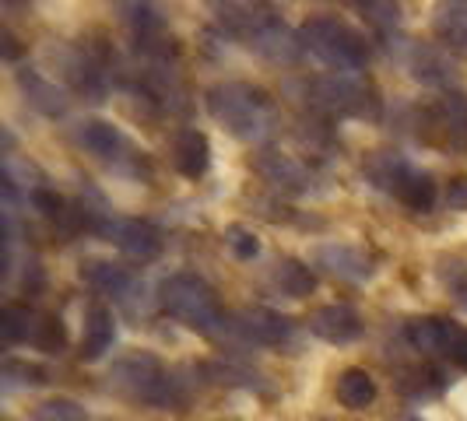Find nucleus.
Wrapping results in <instances>:
<instances>
[{
	"instance_id": "nucleus-1",
	"label": "nucleus",
	"mask_w": 467,
	"mask_h": 421,
	"mask_svg": "<svg viewBox=\"0 0 467 421\" xmlns=\"http://www.w3.org/2000/svg\"><path fill=\"white\" fill-rule=\"evenodd\" d=\"M211 11L218 15V25L233 36L239 46L257 53L260 60H267V64L292 67L303 56L299 32L267 4H214Z\"/></svg>"
},
{
	"instance_id": "nucleus-2",
	"label": "nucleus",
	"mask_w": 467,
	"mask_h": 421,
	"mask_svg": "<svg viewBox=\"0 0 467 421\" xmlns=\"http://www.w3.org/2000/svg\"><path fill=\"white\" fill-rule=\"evenodd\" d=\"M204 106L218 127H225L235 140H246V144L267 140L275 134V123H278V109H275L271 95L250 81L211 85L204 95Z\"/></svg>"
},
{
	"instance_id": "nucleus-3",
	"label": "nucleus",
	"mask_w": 467,
	"mask_h": 421,
	"mask_svg": "<svg viewBox=\"0 0 467 421\" xmlns=\"http://www.w3.org/2000/svg\"><path fill=\"white\" fill-rule=\"evenodd\" d=\"M109 386L119 397L155 407V411H176L187 404L183 379L151 351H130V354L117 358L109 365Z\"/></svg>"
},
{
	"instance_id": "nucleus-4",
	"label": "nucleus",
	"mask_w": 467,
	"mask_h": 421,
	"mask_svg": "<svg viewBox=\"0 0 467 421\" xmlns=\"http://www.w3.org/2000/svg\"><path fill=\"white\" fill-rule=\"evenodd\" d=\"M155 299L165 316H172L176 323H183L201 337H214L225 330V309L218 303V292L201 274H190V271L169 274L159 284Z\"/></svg>"
},
{
	"instance_id": "nucleus-5",
	"label": "nucleus",
	"mask_w": 467,
	"mask_h": 421,
	"mask_svg": "<svg viewBox=\"0 0 467 421\" xmlns=\"http://www.w3.org/2000/svg\"><path fill=\"white\" fill-rule=\"evenodd\" d=\"M303 39V53H309L313 60H320L330 74H358L369 64V39L348 25L345 18L334 15H317L299 28Z\"/></svg>"
},
{
	"instance_id": "nucleus-6",
	"label": "nucleus",
	"mask_w": 467,
	"mask_h": 421,
	"mask_svg": "<svg viewBox=\"0 0 467 421\" xmlns=\"http://www.w3.org/2000/svg\"><path fill=\"white\" fill-rule=\"evenodd\" d=\"M362 176L379 193H390L394 200H400L408 210L425 214V210L436 208V197H440L436 180L425 169H419L408 155H400V151H373L362 162Z\"/></svg>"
},
{
	"instance_id": "nucleus-7",
	"label": "nucleus",
	"mask_w": 467,
	"mask_h": 421,
	"mask_svg": "<svg viewBox=\"0 0 467 421\" xmlns=\"http://www.w3.org/2000/svg\"><path fill=\"white\" fill-rule=\"evenodd\" d=\"M306 102L317 113L337 119H376L383 117V102L362 74H320L306 81Z\"/></svg>"
},
{
	"instance_id": "nucleus-8",
	"label": "nucleus",
	"mask_w": 467,
	"mask_h": 421,
	"mask_svg": "<svg viewBox=\"0 0 467 421\" xmlns=\"http://www.w3.org/2000/svg\"><path fill=\"white\" fill-rule=\"evenodd\" d=\"M0 337L4 344H22V348H36L43 354H64L67 351V330L64 320L43 313L36 305L7 303L0 313Z\"/></svg>"
},
{
	"instance_id": "nucleus-9",
	"label": "nucleus",
	"mask_w": 467,
	"mask_h": 421,
	"mask_svg": "<svg viewBox=\"0 0 467 421\" xmlns=\"http://www.w3.org/2000/svg\"><path fill=\"white\" fill-rule=\"evenodd\" d=\"M92 232L99 235L102 242L117 246L119 253L127 260H134V263H151V260L162 257V235L155 232L148 221H140V218H127V214L102 210V214L95 218Z\"/></svg>"
},
{
	"instance_id": "nucleus-10",
	"label": "nucleus",
	"mask_w": 467,
	"mask_h": 421,
	"mask_svg": "<svg viewBox=\"0 0 467 421\" xmlns=\"http://www.w3.org/2000/svg\"><path fill=\"white\" fill-rule=\"evenodd\" d=\"M404 341L421 354H436L467 373V327L446 316H419L404 327Z\"/></svg>"
},
{
	"instance_id": "nucleus-11",
	"label": "nucleus",
	"mask_w": 467,
	"mask_h": 421,
	"mask_svg": "<svg viewBox=\"0 0 467 421\" xmlns=\"http://www.w3.org/2000/svg\"><path fill=\"white\" fill-rule=\"evenodd\" d=\"M81 281L92 292L113 299L130 320H140V313H144V284H140V278L130 267H119L113 260H85L81 263Z\"/></svg>"
},
{
	"instance_id": "nucleus-12",
	"label": "nucleus",
	"mask_w": 467,
	"mask_h": 421,
	"mask_svg": "<svg viewBox=\"0 0 467 421\" xmlns=\"http://www.w3.org/2000/svg\"><path fill=\"white\" fill-rule=\"evenodd\" d=\"M70 138L81 151H88L99 162L113 165L117 172H130L127 162H140V155H130V140L109 119H78L70 127Z\"/></svg>"
},
{
	"instance_id": "nucleus-13",
	"label": "nucleus",
	"mask_w": 467,
	"mask_h": 421,
	"mask_svg": "<svg viewBox=\"0 0 467 421\" xmlns=\"http://www.w3.org/2000/svg\"><path fill=\"white\" fill-rule=\"evenodd\" d=\"M254 172L267 187H275L278 193H292V197H313L324 190L313 165H306L296 155H285V151H260L254 159Z\"/></svg>"
},
{
	"instance_id": "nucleus-14",
	"label": "nucleus",
	"mask_w": 467,
	"mask_h": 421,
	"mask_svg": "<svg viewBox=\"0 0 467 421\" xmlns=\"http://www.w3.org/2000/svg\"><path fill=\"white\" fill-rule=\"evenodd\" d=\"M49 56L57 60V70L64 74L70 92H78L88 102H106V95H109V70H106V64L95 53L78 46H60L53 49Z\"/></svg>"
},
{
	"instance_id": "nucleus-15",
	"label": "nucleus",
	"mask_w": 467,
	"mask_h": 421,
	"mask_svg": "<svg viewBox=\"0 0 467 421\" xmlns=\"http://www.w3.org/2000/svg\"><path fill=\"white\" fill-rule=\"evenodd\" d=\"M425 127V144H450L464 148L467 144V95L464 92H443L436 106L419 113Z\"/></svg>"
},
{
	"instance_id": "nucleus-16",
	"label": "nucleus",
	"mask_w": 467,
	"mask_h": 421,
	"mask_svg": "<svg viewBox=\"0 0 467 421\" xmlns=\"http://www.w3.org/2000/svg\"><path fill=\"white\" fill-rule=\"evenodd\" d=\"M229 330H233L239 341H246V344L281 348V344L292 341L296 323H292L285 313H275V309H267V305H254V309H239L233 320H229Z\"/></svg>"
},
{
	"instance_id": "nucleus-17",
	"label": "nucleus",
	"mask_w": 467,
	"mask_h": 421,
	"mask_svg": "<svg viewBox=\"0 0 467 421\" xmlns=\"http://www.w3.org/2000/svg\"><path fill=\"white\" fill-rule=\"evenodd\" d=\"M306 327L313 337H320L324 344H334V348H345V344H355L362 334H366V323L358 316V309L348 303H330L320 305L309 313Z\"/></svg>"
},
{
	"instance_id": "nucleus-18",
	"label": "nucleus",
	"mask_w": 467,
	"mask_h": 421,
	"mask_svg": "<svg viewBox=\"0 0 467 421\" xmlns=\"http://www.w3.org/2000/svg\"><path fill=\"white\" fill-rule=\"evenodd\" d=\"M400 64L404 70L419 81V85H429V88H446L457 81L453 74V64L443 53V46H425V43H415V39H404L400 46Z\"/></svg>"
},
{
	"instance_id": "nucleus-19",
	"label": "nucleus",
	"mask_w": 467,
	"mask_h": 421,
	"mask_svg": "<svg viewBox=\"0 0 467 421\" xmlns=\"http://www.w3.org/2000/svg\"><path fill=\"white\" fill-rule=\"evenodd\" d=\"M313 260H317V267L327 271L330 278L351 281V284L376 278V260L362 246H351V242H324V246H317Z\"/></svg>"
},
{
	"instance_id": "nucleus-20",
	"label": "nucleus",
	"mask_w": 467,
	"mask_h": 421,
	"mask_svg": "<svg viewBox=\"0 0 467 421\" xmlns=\"http://www.w3.org/2000/svg\"><path fill=\"white\" fill-rule=\"evenodd\" d=\"M15 81H18V88H22L25 102L36 109V113H43L47 119H60L67 117L70 109V92L64 85H57L53 77H47L43 70L36 67H22L15 74Z\"/></svg>"
},
{
	"instance_id": "nucleus-21",
	"label": "nucleus",
	"mask_w": 467,
	"mask_h": 421,
	"mask_svg": "<svg viewBox=\"0 0 467 421\" xmlns=\"http://www.w3.org/2000/svg\"><path fill=\"white\" fill-rule=\"evenodd\" d=\"M113 344H117V316H113L109 305L92 303L85 309V327H81L78 358L81 362H102Z\"/></svg>"
},
{
	"instance_id": "nucleus-22",
	"label": "nucleus",
	"mask_w": 467,
	"mask_h": 421,
	"mask_svg": "<svg viewBox=\"0 0 467 421\" xmlns=\"http://www.w3.org/2000/svg\"><path fill=\"white\" fill-rule=\"evenodd\" d=\"M169 162L180 176L187 180H201L211 169V140L208 134H201L197 127H183L176 130L169 140Z\"/></svg>"
},
{
	"instance_id": "nucleus-23",
	"label": "nucleus",
	"mask_w": 467,
	"mask_h": 421,
	"mask_svg": "<svg viewBox=\"0 0 467 421\" xmlns=\"http://www.w3.org/2000/svg\"><path fill=\"white\" fill-rule=\"evenodd\" d=\"M267 281H271V288L281 292L285 299H309V295L317 292V274H313V267L296 257L275 260L271 271H267Z\"/></svg>"
},
{
	"instance_id": "nucleus-24",
	"label": "nucleus",
	"mask_w": 467,
	"mask_h": 421,
	"mask_svg": "<svg viewBox=\"0 0 467 421\" xmlns=\"http://www.w3.org/2000/svg\"><path fill=\"white\" fill-rule=\"evenodd\" d=\"M446 386H450V379L440 365H429V362H421V365H411V369H404L398 375V394L404 400H411V404H425V400H436L443 394Z\"/></svg>"
},
{
	"instance_id": "nucleus-25",
	"label": "nucleus",
	"mask_w": 467,
	"mask_h": 421,
	"mask_svg": "<svg viewBox=\"0 0 467 421\" xmlns=\"http://www.w3.org/2000/svg\"><path fill=\"white\" fill-rule=\"evenodd\" d=\"M432 32H436V39H440L443 49L467 56V0L440 4L436 18H432Z\"/></svg>"
},
{
	"instance_id": "nucleus-26",
	"label": "nucleus",
	"mask_w": 467,
	"mask_h": 421,
	"mask_svg": "<svg viewBox=\"0 0 467 421\" xmlns=\"http://www.w3.org/2000/svg\"><path fill=\"white\" fill-rule=\"evenodd\" d=\"M334 394L341 400V407H348V411H366L376 400V379L366 373V369L351 365V369H345V373L337 375Z\"/></svg>"
},
{
	"instance_id": "nucleus-27",
	"label": "nucleus",
	"mask_w": 467,
	"mask_h": 421,
	"mask_svg": "<svg viewBox=\"0 0 467 421\" xmlns=\"http://www.w3.org/2000/svg\"><path fill=\"white\" fill-rule=\"evenodd\" d=\"M123 22L134 28V39H155V32L165 28V18L151 4H117L113 7Z\"/></svg>"
},
{
	"instance_id": "nucleus-28",
	"label": "nucleus",
	"mask_w": 467,
	"mask_h": 421,
	"mask_svg": "<svg viewBox=\"0 0 467 421\" xmlns=\"http://www.w3.org/2000/svg\"><path fill=\"white\" fill-rule=\"evenodd\" d=\"M47 373L39 365H28L22 358H4V369H0V386L4 394H15V390H28V386H43Z\"/></svg>"
},
{
	"instance_id": "nucleus-29",
	"label": "nucleus",
	"mask_w": 467,
	"mask_h": 421,
	"mask_svg": "<svg viewBox=\"0 0 467 421\" xmlns=\"http://www.w3.org/2000/svg\"><path fill=\"white\" fill-rule=\"evenodd\" d=\"M208 373L214 383H225V386H243V390H254V394H264V390H267L257 373L239 369V365H233V362H211Z\"/></svg>"
},
{
	"instance_id": "nucleus-30",
	"label": "nucleus",
	"mask_w": 467,
	"mask_h": 421,
	"mask_svg": "<svg viewBox=\"0 0 467 421\" xmlns=\"http://www.w3.org/2000/svg\"><path fill=\"white\" fill-rule=\"evenodd\" d=\"M32 421H88V415H85V407H81L78 400L53 397V400H43V404L36 407Z\"/></svg>"
},
{
	"instance_id": "nucleus-31",
	"label": "nucleus",
	"mask_w": 467,
	"mask_h": 421,
	"mask_svg": "<svg viewBox=\"0 0 467 421\" xmlns=\"http://www.w3.org/2000/svg\"><path fill=\"white\" fill-rule=\"evenodd\" d=\"M225 246H229V253L235 260H243V263H250V260L260 257V239L254 229H246V225H229L225 229Z\"/></svg>"
},
{
	"instance_id": "nucleus-32",
	"label": "nucleus",
	"mask_w": 467,
	"mask_h": 421,
	"mask_svg": "<svg viewBox=\"0 0 467 421\" xmlns=\"http://www.w3.org/2000/svg\"><path fill=\"white\" fill-rule=\"evenodd\" d=\"M358 15L373 25L379 36H390L400 25V18H404L400 4H358Z\"/></svg>"
},
{
	"instance_id": "nucleus-33",
	"label": "nucleus",
	"mask_w": 467,
	"mask_h": 421,
	"mask_svg": "<svg viewBox=\"0 0 467 421\" xmlns=\"http://www.w3.org/2000/svg\"><path fill=\"white\" fill-rule=\"evenodd\" d=\"M440 278H443L446 292L453 295V303L467 313V263H461V260H443Z\"/></svg>"
},
{
	"instance_id": "nucleus-34",
	"label": "nucleus",
	"mask_w": 467,
	"mask_h": 421,
	"mask_svg": "<svg viewBox=\"0 0 467 421\" xmlns=\"http://www.w3.org/2000/svg\"><path fill=\"white\" fill-rule=\"evenodd\" d=\"M446 208H450V210H467V180H464V176L450 180V187H446Z\"/></svg>"
},
{
	"instance_id": "nucleus-35",
	"label": "nucleus",
	"mask_w": 467,
	"mask_h": 421,
	"mask_svg": "<svg viewBox=\"0 0 467 421\" xmlns=\"http://www.w3.org/2000/svg\"><path fill=\"white\" fill-rule=\"evenodd\" d=\"M0 43H4V46H0V53H4V60H7V64H11V60H18V53H22V49H18V39H15L7 28L0 32Z\"/></svg>"
},
{
	"instance_id": "nucleus-36",
	"label": "nucleus",
	"mask_w": 467,
	"mask_h": 421,
	"mask_svg": "<svg viewBox=\"0 0 467 421\" xmlns=\"http://www.w3.org/2000/svg\"><path fill=\"white\" fill-rule=\"evenodd\" d=\"M398 421H421V418H419V415H400Z\"/></svg>"
}]
</instances>
